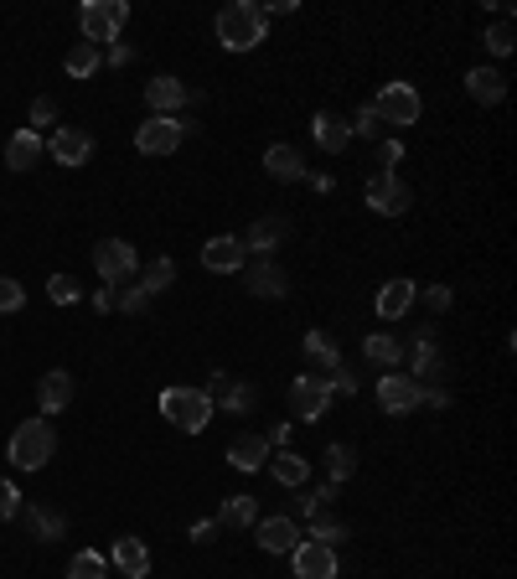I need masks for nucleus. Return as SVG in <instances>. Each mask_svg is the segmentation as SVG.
Instances as JSON below:
<instances>
[{"instance_id": "obj_1", "label": "nucleus", "mask_w": 517, "mask_h": 579, "mask_svg": "<svg viewBox=\"0 0 517 579\" xmlns=\"http://www.w3.org/2000/svg\"><path fill=\"white\" fill-rule=\"evenodd\" d=\"M264 32H269V21H264V6H254V0H228L218 11V42L228 52H254Z\"/></svg>"}, {"instance_id": "obj_2", "label": "nucleus", "mask_w": 517, "mask_h": 579, "mask_svg": "<svg viewBox=\"0 0 517 579\" xmlns=\"http://www.w3.org/2000/svg\"><path fill=\"white\" fill-rule=\"evenodd\" d=\"M161 414L176 424L181 435H202L207 424H212V414H218V404L207 399V388H187V383H176V388H166V393H161Z\"/></svg>"}, {"instance_id": "obj_3", "label": "nucleus", "mask_w": 517, "mask_h": 579, "mask_svg": "<svg viewBox=\"0 0 517 579\" xmlns=\"http://www.w3.org/2000/svg\"><path fill=\"white\" fill-rule=\"evenodd\" d=\"M52 450H57L52 424H47V419H26V424H16V435H11V445H6V461H11L16 471H42V466L52 461Z\"/></svg>"}, {"instance_id": "obj_4", "label": "nucleus", "mask_w": 517, "mask_h": 579, "mask_svg": "<svg viewBox=\"0 0 517 579\" xmlns=\"http://www.w3.org/2000/svg\"><path fill=\"white\" fill-rule=\"evenodd\" d=\"M125 21H130L125 0H83L78 32H83V42H94V47H114L119 32H125Z\"/></svg>"}, {"instance_id": "obj_5", "label": "nucleus", "mask_w": 517, "mask_h": 579, "mask_svg": "<svg viewBox=\"0 0 517 579\" xmlns=\"http://www.w3.org/2000/svg\"><path fill=\"white\" fill-rule=\"evenodd\" d=\"M197 125L187 114H150L145 125L135 130V150L140 156H171V150H181V140H187Z\"/></svg>"}, {"instance_id": "obj_6", "label": "nucleus", "mask_w": 517, "mask_h": 579, "mask_svg": "<svg viewBox=\"0 0 517 579\" xmlns=\"http://www.w3.org/2000/svg\"><path fill=\"white\" fill-rule=\"evenodd\" d=\"M373 114L383 119V125H419V114H424V99H419V88L414 83H383L378 88V99H373Z\"/></svg>"}, {"instance_id": "obj_7", "label": "nucleus", "mask_w": 517, "mask_h": 579, "mask_svg": "<svg viewBox=\"0 0 517 579\" xmlns=\"http://www.w3.org/2000/svg\"><path fill=\"white\" fill-rule=\"evenodd\" d=\"M331 404H337V393H331V383H326L321 373H300V378L290 383V414H295L300 424L326 419Z\"/></svg>"}, {"instance_id": "obj_8", "label": "nucleus", "mask_w": 517, "mask_h": 579, "mask_svg": "<svg viewBox=\"0 0 517 579\" xmlns=\"http://www.w3.org/2000/svg\"><path fill=\"white\" fill-rule=\"evenodd\" d=\"M94 269H99V280H104V285L125 290V285L135 280V269H140L135 243H125V238H104V243H94Z\"/></svg>"}, {"instance_id": "obj_9", "label": "nucleus", "mask_w": 517, "mask_h": 579, "mask_svg": "<svg viewBox=\"0 0 517 579\" xmlns=\"http://www.w3.org/2000/svg\"><path fill=\"white\" fill-rule=\"evenodd\" d=\"M409 378L414 383H445V352L435 342V326H419L409 337Z\"/></svg>"}, {"instance_id": "obj_10", "label": "nucleus", "mask_w": 517, "mask_h": 579, "mask_svg": "<svg viewBox=\"0 0 517 579\" xmlns=\"http://www.w3.org/2000/svg\"><path fill=\"white\" fill-rule=\"evenodd\" d=\"M368 207L378 212V218H404V212L414 207V192L404 187V176L373 171V176H368Z\"/></svg>"}, {"instance_id": "obj_11", "label": "nucleus", "mask_w": 517, "mask_h": 579, "mask_svg": "<svg viewBox=\"0 0 517 579\" xmlns=\"http://www.w3.org/2000/svg\"><path fill=\"white\" fill-rule=\"evenodd\" d=\"M290 569H295V579H337V574H342L337 548H326V543H316V538H300V543L290 548Z\"/></svg>"}, {"instance_id": "obj_12", "label": "nucleus", "mask_w": 517, "mask_h": 579, "mask_svg": "<svg viewBox=\"0 0 517 579\" xmlns=\"http://www.w3.org/2000/svg\"><path fill=\"white\" fill-rule=\"evenodd\" d=\"M47 150H52V161L57 166H88V156H94V135L88 130H78V125H57L52 130V140H47Z\"/></svg>"}, {"instance_id": "obj_13", "label": "nucleus", "mask_w": 517, "mask_h": 579, "mask_svg": "<svg viewBox=\"0 0 517 579\" xmlns=\"http://www.w3.org/2000/svg\"><path fill=\"white\" fill-rule=\"evenodd\" d=\"M192 99H197V94H192V88L181 83V78H171V73H156V78L145 83V104H150V114H181Z\"/></svg>"}, {"instance_id": "obj_14", "label": "nucleus", "mask_w": 517, "mask_h": 579, "mask_svg": "<svg viewBox=\"0 0 517 579\" xmlns=\"http://www.w3.org/2000/svg\"><path fill=\"white\" fill-rule=\"evenodd\" d=\"M243 285H249V295H259V300H285L290 295V280H285V269L275 259L243 264Z\"/></svg>"}, {"instance_id": "obj_15", "label": "nucleus", "mask_w": 517, "mask_h": 579, "mask_svg": "<svg viewBox=\"0 0 517 579\" xmlns=\"http://www.w3.org/2000/svg\"><path fill=\"white\" fill-rule=\"evenodd\" d=\"M378 409L383 414H414L419 409V388L409 373H383L378 378Z\"/></svg>"}, {"instance_id": "obj_16", "label": "nucleus", "mask_w": 517, "mask_h": 579, "mask_svg": "<svg viewBox=\"0 0 517 579\" xmlns=\"http://www.w3.org/2000/svg\"><path fill=\"white\" fill-rule=\"evenodd\" d=\"M202 264H207L212 274H238L243 264H249V254H243V243H238L233 233H218V238L202 243Z\"/></svg>"}, {"instance_id": "obj_17", "label": "nucleus", "mask_w": 517, "mask_h": 579, "mask_svg": "<svg viewBox=\"0 0 517 579\" xmlns=\"http://www.w3.org/2000/svg\"><path fill=\"white\" fill-rule=\"evenodd\" d=\"M16 517L26 523V533H32L37 543H57V538L68 533V517L57 512V507H42V502H32V507L21 502V512H16Z\"/></svg>"}, {"instance_id": "obj_18", "label": "nucleus", "mask_w": 517, "mask_h": 579, "mask_svg": "<svg viewBox=\"0 0 517 579\" xmlns=\"http://www.w3.org/2000/svg\"><path fill=\"white\" fill-rule=\"evenodd\" d=\"M311 140L326 150V156H342V150L352 145V125L342 114H331V109H321L316 119H311Z\"/></svg>"}, {"instance_id": "obj_19", "label": "nucleus", "mask_w": 517, "mask_h": 579, "mask_svg": "<svg viewBox=\"0 0 517 579\" xmlns=\"http://www.w3.org/2000/svg\"><path fill=\"white\" fill-rule=\"evenodd\" d=\"M414 300H419V285H414V280H388V285L378 290V300H373V311H378L383 321H404Z\"/></svg>"}, {"instance_id": "obj_20", "label": "nucleus", "mask_w": 517, "mask_h": 579, "mask_svg": "<svg viewBox=\"0 0 517 579\" xmlns=\"http://www.w3.org/2000/svg\"><path fill=\"white\" fill-rule=\"evenodd\" d=\"M243 243V254H259V259H269L285 243V218H254L249 223V233L238 238Z\"/></svg>"}, {"instance_id": "obj_21", "label": "nucleus", "mask_w": 517, "mask_h": 579, "mask_svg": "<svg viewBox=\"0 0 517 579\" xmlns=\"http://www.w3.org/2000/svg\"><path fill=\"white\" fill-rule=\"evenodd\" d=\"M207 399L223 404V409H233V414H249V409H254V388H249V383H233L228 373H212V378H207Z\"/></svg>"}, {"instance_id": "obj_22", "label": "nucleus", "mask_w": 517, "mask_h": 579, "mask_svg": "<svg viewBox=\"0 0 517 579\" xmlns=\"http://www.w3.org/2000/svg\"><path fill=\"white\" fill-rule=\"evenodd\" d=\"M254 533H259V548H264V554H290V548L300 543V528L290 523V517H259Z\"/></svg>"}, {"instance_id": "obj_23", "label": "nucleus", "mask_w": 517, "mask_h": 579, "mask_svg": "<svg viewBox=\"0 0 517 579\" xmlns=\"http://www.w3.org/2000/svg\"><path fill=\"white\" fill-rule=\"evenodd\" d=\"M264 171L275 176V181H306V176H311L306 156H300L295 145H269V150H264Z\"/></svg>"}, {"instance_id": "obj_24", "label": "nucleus", "mask_w": 517, "mask_h": 579, "mask_svg": "<svg viewBox=\"0 0 517 579\" xmlns=\"http://www.w3.org/2000/svg\"><path fill=\"white\" fill-rule=\"evenodd\" d=\"M269 455H275V450H269V440H264V435H238V440L228 445L223 461H228L233 471H264Z\"/></svg>"}, {"instance_id": "obj_25", "label": "nucleus", "mask_w": 517, "mask_h": 579, "mask_svg": "<svg viewBox=\"0 0 517 579\" xmlns=\"http://www.w3.org/2000/svg\"><path fill=\"white\" fill-rule=\"evenodd\" d=\"M466 94L476 99V104H486V109H492V104H502L507 99V78H502V68H471L466 73Z\"/></svg>"}, {"instance_id": "obj_26", "label": "nucleus", "mask_w": 517, "mask_h": 579, "mask_svg": "<svg viewBox=\"0 0 517 579\" xmlns=\"http://www.w3.org/2000/svg\"><path fill=\"white\" fill-rule=\"evenodd\" d=\"M73 404V373H42V383H37V409L42 414H63Z\"/></svg>"}, {"instance_id": "obj_27", "label": "nucleus", "mask_w": 517, "mask_h": 579, "mask_svg": "<svg viewBox=\"0 0 517 579\" xmlns=\"http://www.w3.org/2000/svg\"><path fill=\"white\" fill-rule=\"evenodd\" d=\"M42 150H47V145H42L37 130H16V135L6 140V166H11V171H32V166L42 161Z\"/></svg>"}, {"instance_id": "obj_28", "label": "nucleus", "mask_w": 517, "mask_h": 579, "mask_svg": "<svg viewBox=\"0 0 517 579\" xmlns=\"http://www.w3.org/2000/svg\"><path fill=\"white\" fill-rule=\"evenodd\" d=\"M114 569L125 579H145L150 574V548L140 538H114Z\"/></svg>"}, {"instance_id": "obj_29", "label": "nucleus", "mask_w": 517, "mask_h": 579, "mask_svg": "<svg viewBox=\"0 0 517 579\" xmlns=\"http://www.w3.org/2000/svg\"><path fill=\"white\" fill-rule=\"evenodd\" d=\"M300 352H306V362H311V368H321V378H326V373L342 362V347H337V337H331V331H306V342H300Z\"/></svg>"}, {"instance_id": "obj_30", "label": "nucleus", "mask_w": 517, "mask_h": 579, "mask_svg": "<svg viewBox=\"0 0 517 579\" xmlns=\"http://www.w3.org/2000/svg\"><path fill=\"white\" fill-rule=\"evenodd\" d=\"M362 357H368L373 362V368H404V342L399 337H388V331H373V337L368 342H362Z\"/></svg>"}, {"instance_id": "obj_31", "label": "nucleus", "mask_w": 517, "mask_h": 579, "mask_svg": "<svg viewBox=\"0 0 517 579\" xmlns=\"http://www.w3.org/2000/svg\"><path fill=\"white\" fill-rule=\"evenodd\" d=\"M264 471L275 476L280 486H306V481H311V461H306V455H290V450L269 455V461H264Z\"/></svg>"}, {"instance_id": "obj_32", "label": "nucleus", "mask_w": 517, "mask_h": 579, "mask_svg": "<svg viewBox=\"0 0 517 579\" xmlns=\"http://www.w3.org/2000/svg\"><path fill=\"white\" fill-rule=\"evenodd\" d=\"M259 523V502L254 497H223V507H218V528H254Z\"/></svg>"}, {"instance_id": "obj_33", "label": "nucleus", "mask_w": 517, "mask_h": 579, "mask_svg": "<svg viewBox=\"0 0 517 579\" xmlns=\"http://www.w3.org/2000/svg\"><path fill=\"white\" fill-rule=\"evenodd\" d=\"M68 78H94L99 68H104V47H94V42H73V52H68Z\"/></svg>"}, {"instance_id": "obj_34", "label": "nucleus", "mask_w": 517, "mask_h": 579, "mask_svg": "<svg viewBox=\"0 0 517 579\" xmlns=\"http://www.w3.org/2000/svg\"><path fill=\"white\" fill-rule=\"evenodd\" d=\"M68 579H109V559L99 548H78L73 564H68Z\"/></svg>"}, {"instance_id": "obj_35", "label": "nucleus", "mask_w": 517, "mask_h": 579, "mask_svg": "<svg viewBox=\"0 0 517 579\" xmlns=\"http://www.w3.org/2000/svg\"><path fill=\"white\" fill-rule=\"evenodd\" d=\"M326 471H331V481H337V486L357 471V455H352L347 440H331V445H326Z\"/></svg>"}, {"instance_id": "obj_36", "label": "nucleus", "mask_w": 517, "mask_h": 579, "mask_svg": "<svg viewBox=\"0 0 517 579\" xmlns=\"http://www.w3.org/2000/svg\"><path fill=\"white\" fill-rule=\"evenodd\" d=\"M171 285H176V264H171V259H156V264L140 274V290H145V295H161V290H171Z\"/></svg>"}, {"instance_id": "obj_37", "label": "nucleus", "mask_w": 517, "mask_h": 579, "mask_svg": "<svg viewBox=\"0 0 517 579\" xmlns=\"http://www.w3.org/2000/svg\"><path fill=\"white\" fill-rule=\"evenodd\" d=\"M78 295H83V285L73 280V274H52V280H47V300H52V306H78Z\"/></svg>"}, {"instance_id": "obj_38", "label": "nucleus", "mask_w": 517, "mask_h": 579, "mask_svg": "<svg viewBox=\"0 0 517 579\" xmlns=\"http://www.w3.org/2000/svg\"><path fill=\"white\" fill-rule=\"evenodd\" d=\"M347 125H352V140H357V135H362V140H378V135H383V119L373 114V104H362Z\"/></svg>"}, {"instance_id": "obj_39", "label": "nucleus", "mask_w": 517, "mask_h": 579, "mask_svg": "<svg viewBox=\"0 0 517 579\" xmlns=\"http://www.w3.org/2000/svg\"><path fill=\"white\" fill-rule=\"evenodd\" d=\"M26 306V290L11 280V274H0V316H16Z\"/></svg>"}, {"instance_id": "obj_40", "label": "nucleus", "mask_w": 517, "mask_h": 579, "mask_svg": "<svg viewBox=\"0 0 517 579\" xmlns=\"http://www.w3.org/2000/svg\"><path fill=\"white\" fill-rule=\"evenodd\" d=\"M481 42H486V52H492V57H507V52H512V26H507V16H502L497 26H486Z\"/></svg>"}, {"instance_id": "obj_41", "label": "nucleus", "mask_w": 517, "mask_h": 579, "mask_svg": "<svg viewBox=\"0 0 517 579\" xmlns=\"http://www.w3.org/2000/svg\"><path fill=\"white\" fill-rule=\"evenodd\" d=\"M311 538H316V543H326V548H337V543L347 538V523H337V517H316Z\"/></svg>"}, {"instance_id": "obj_42", "label": "nucleus", "mask_w": 517, "mask_h": 579, "mask_svg": "<svg viewBox=\"0 0 517 579\" xmlns=\"http://www.w3.org/2000/svg\"><path fill=\"white\" fill-rule=\"evenodd\" d=\"M326 383H331V393H337V399H352V393H357V373L347 368V362H337V368L326 373Z\"/></svg>"}, {"instance_id": "obj_43", "label": "nucleus", "mask_w": 517, "mask_h": 579, "mask_svg": "<svg viewBox=\"0 0 517 579\" xmlns=\"http://www.w3.org/2000/svg\"><path fill=\"white\" fill-rule=\"evenodd\" d=\"M419 295H424V306H430L435 316L455 306V290H450V285H419Z\"/></svg>"}, {"instance_id": "obj_44", "label": "nucleus", "mask_w": 517, "mask_h": 579, "mask_svg": "<svg viewBox=\"0 0 517 579\" xmlns=\"http://www.w3.org/2000/svg\"><path fill=\"white\" fill-rule=\"evenodd\" d=\"M16 512H21V492H16V481L0 476V523H11Z\"/></svg>"}, {"instance_id": "obj_45", "label": "nucleus", "mask_w": 517, "mask_h": 579, "mask_svg": "<svg viewBox=\"0 0 517 579\" xmlns=\"http://www.w3.org/2000/svg\"><path fill=\"white\" fill-rule=\"evenodd\" d=\"M150 306V295L140 290V285H130V290H119V311H125V316H140Z\"/></svg>"}, {"instance_id": "obj_46", "label": "nucleus", "mask_w": 517, "mask_h": 579, "mask_svg": "<svg viewBox=\"0 0 517 579\" xmlns=\"http://www.w3.org/2000/svg\"><path fill=\"white\" fill-rule=\"evenodd\" d=\"M419 388V404H430V409H445L450 404V388L445 383H414Z\"/></svg>"}, {"instance_id": "obj_47", "label": "nucleus", "mask_w": 517, "mask_h": 579, "mask_svg": "<svg viewBox=\"0 0 517 579\" xmlns=\"http://www.w3.org/2000/svg\"><path fill=\"white\" fill-rule=\"evenodd\" d=\"M52 119H57V99H52V94L32 99V125H26V130H37V125H52Z\"/></svg>"}, {"instance_id": "obj_48", "label": "nucleus", "mask_w": 517, "mask_h": 579, "mask_svg": "<svg viewBox=\"0 0 517 579\" xmlns=\"http://www.w3.org/2000/svg\"><path fill=\"white\" fill-rule=\"evenodd\" d=\"M399 161H404V140H383V145H378V166H383V171H393Z\"/></svg>"}, {"instance_id": "obj_49", "label": "nucleus", "mask_w": 517, "mask_h": 579, "mask_svg": "<svg viewBox=\"0 0 517 579\" xmlns=\"http://www.w3.org/2000/svg\"><path fill=\"white\" fill-rule=\"evenodd\" d=\"M218 533H223V528H218V517H197V523H192V538H197V543H212Z\"/></svg>"}, {"instance_id": "obj_50", "label": "nucleus", "mask_w": 517, "mask_h": 579, "mask_svg": "<svg viewBox=\"0 0 517 579\" xmlns=\"http://www.w3.org/2000/svg\"><path fill=\"white\" fill-rule=\"evenodd\" d=\"M104 63H109V68H125V63H135V47H125V42H114V47L104 52Z\"/></svg>"}, {"instance_id": "obj_51", "label": "nucleus", "mask_w": 517, "mask_h": 579, "mask_svg": "<svg viewBox=\"0 0 517 579\" xmlns=\"http://www.w3.org/2000/svg\"><path fill=\"white\" fill-rule=\"evenodd\" d=\"M94 311H99V316H109V311H119V290H114V285H104V290L94 295Z\"/></svg>"}, {"instance_id": "obj_52", "label": "nucleus", "mask_w": 517, "mask_h": 579, "mask_svg": "<svg viewBox=\"0 0 517 579\" xmlns=\"http://www.w3.org/2000/svg\"><path fill=\"white\" fill-rule=\"evenodd\" d=\"M290 435H295L290 424H275V430H269L264 440H269V450H285V445H290Z\"/></svg>"}, {"instance_id": "obj_53", "label": "nucleus", "mask_w": 517, "mask_h": 579, "mask_svg": "<svg viewBox=\"0 0 517 579\" xmlns=\"http://www.w3.org/2000/svg\"><path fill=\"white\" fill-rule=\"evenodd\" d=\"M306 181H311V192H321V197H326V192H337V176H321V171H311Z\"/></svg>"}, {"instance_id": "obj_54", "label": "nucleus", "mask_w": 517, "mask_h": 579, "mask_svg": "<svg viewBox=\"0 0 517 579\" xmlns=\"http://www.w3.org/2000/svg\"><path fill=\"white\" fill-rule=\"evenodd\" d=\"M295 11V0H269L264 6V21H275V16H290Z\"/></svg>"}, {"instance_id": "obj_55", "label": "nucleus", "mask_w": 517, "mask_h": 579, "mask_svg": "<svg viewBox=\"0 0 517 579\" xmlns=\"http://www.w3.org/2000/svg\"><path fill=\"white\" fill-rule=\"evenodd\" d=\"M321 507H326L321 497H295V512H306V517H321Z\"/></svg>"}]
</instances>
